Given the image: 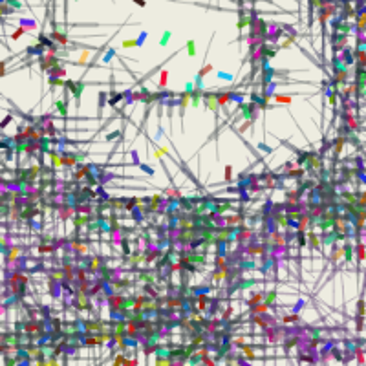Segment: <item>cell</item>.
Here are the masks:
<instances>
[{"mask_svg": "<svg viewBox=\"0 0 366 366\" xmlns=\"http://www.w3.org/2000/svg\"><path fill=\"white\" fill-rule=\"evenodd\" d=\"M134 2H137L139 6H145V2H143V0H134Z\"/></svg>", "mask_w": 366, "mask_h": 366, "instance_id": "obj_1", "label": "cell"}]
</instances>
